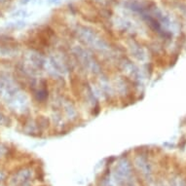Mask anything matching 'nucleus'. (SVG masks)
Here are the masks:
<instances>
[{
	"mask_svg": "<svg viewBox=\"0 0 186 186\" xmlns=\"http://www.w3.org/2000/svg\"><path fill=\"white\" fill-rule=\"evenodd\" d=\"M26 15V11L25 10H19L15 12V13L13 14V17H17V18H20V17H25Z\"/></svg>",
	"mask_w": 186,
	"mask_h": 186,
	"instance_id": "nucleus-6",
	"label": "nucleus"
},
{
	"mask_svg": "<svg viewBox=\"0 0 186 186\" xmlns=\"http://www.w3.org/2000/svg\"><path fill=\"white\" fill-rule=\"evenodd\" d=\"M10 125V120L7 117L5 114H3L2 112H0V126H9Z\"/></svg>",
	"mask_w": 186,
	"mask_h": 186,
	"instance_id": "nucleus-4",
	"label": "nucleus"
},
{
	"mask_svg": "<svg viewBox=\"0 0 186 186\" xmlns=\"http://www.w3.org/2000/svg\"><path fill=\"white\" fill-rule=\"evenodd\" d=\"M51 1H53V2H56V1H58V0H51Z\"/></svg>",
	"mask_w": 186,
	"mask_h": 186,
	"instance_id": "nucleus-9",
	"label": "nucleus"
},
{
	"mask_svg": "<svg viewBox=\"0 0 186 186\" xmlns=\"http://www.w3.org/2000/svg\"><path fill=\"white\" fill-rule=\"evenodd\" d=\"M76 57L80 60L81 64L85 68L88 69L89 71L93 72V73H98L100 71V64L96 62V60L92 57V55L89 52H87L85 49L81 47H76L74 49Z\"/></svg>",
	"mask_w": 186,
	"mask_h": 186,
	"instance_id": "nucleus-2",
	"label": "nucleus"
},
{
	"mask_svg": "<svg viewBox=\"0 0 186 186\" xmlns=\"http://www.w3.org/2000/svg\"><path fill=\"white\" fill-rule=\"evenodd\" d=\"M25 23L23 21H17V23H11L10 26H12L13 28H21L23 26H25Z\"/></svg>",
	"mask_w": 186,
	"mask_h": 186,
	"instance_id": "nucleus-5",
	"label": "nucleus"
},
{
	"mask_svg": "<svg viewBox=\"0 0 186 186\" xmlns=\"http://www.w3.org/2000/svg\"><path fill=\"white\" fill-rule=\"evenodd\" d=\"M77 34L85 44L90 46L93 49L98 51V52L107 53L110 51V46L108 45V43L91 28L86 27V26H81L77 30Z\"/></svg>",
	"mask_w": 186,
	"mask_h": 186,
	"instance_id": "nucleus-1",
	"label": "nucleus"
},
{
	"mask_svg": "<svg viewBox=\"0 0 186 186\" xmlns=\"http://www.w3.org/2000/svg\"><path fill=\"white\" fill-rule=\"evenodd\" d=\"M6 153V147L3 145V144L0 143V156L4 155Z\"/></svg>",
	"mask_w": 186,
	"mask_h": 186,
	"instance_id": "nucleus-7",
	"label": "nucleus"
},
{
	"mask_svg": "<svg viewBox=\"0 0 186 186\" xmlns=\"http://www.w3.org/2000/svg\"><path fill=\"white\" fill-rule=\"evenodd\" d=\"M28 1H29V0H25V1H23V3H25H25H27Z\"/></svg>",
	"mask_w": 186,
	"mask_h": 186,
	"instance_id": "nucleus-8",
	"label": "nucleus"
},
{
	"mask_svg": "<svg viewBox=\"0 0 186 186\" xmlns=\"http://www.w3.org/2000/svg\"><path fill=\"white\" fill-rule=\"evenodd\" d=\"M29 60H30L31 64H32L33 66H35L36 68H41V67L44 66L46 64L45 60L43 59L41 56L36 54V53H31L29 55Z\"/></svg>",
	"mask_w": 186,
	"mask_h": 186,
	"instance_id": "nucleus-3",
	"label": "nucleus"
}]
</instances>
